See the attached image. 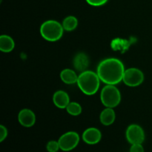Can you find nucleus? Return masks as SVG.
Segmentation results:
<instances>
[{
	"instance_id": "2",
	"label": "nucleus",
	"mask_w": 152,
	"mask_h": 152,
	"mask_svg": "<svg viewBox=\"0 0 152 152\" xmlns=\"http://www.w3.org/2000/svg\"><path fill=\"white\" fill-rule=\"evenodd\" d=\"M99 82L100 79L96 73L86 70L78 77L77 85L83 94L91 96L97 92L99 88Z\"/></svg>"
},
{
	"instance_id": "17",
	"label": "nucleus",
	"mask_w": 152,
	"mask_h": 152,
	"mask_svg": "<svg viewBox=\"0 0 152 152\" xmlns=\"http://www.w3.org/2000/svg\"><path fill=\"white\" fill-rule=\"evenodd\" d=\"M46 148H47V151L48 152H57L60 149L59 142L55 140L49 141L48 142L47 145H46Z\"/></svg>"
},
{
	"instance_id": "19",
	"label": "nucleus",
	"mask_w": 152,
	"mask_h": 152,
	"mask_svg": "<svg viewBox=\"0 0 152 152\" xmlns=\"http://www.w3.org/2000/svg\"><path fill=\"white\" fill-rule=\"evenodd\" d=\"M129 152H144L143 146L142 144H133L131 146Z\"/></svg>"
},
{
	"instance_id": "15",
	"label": "nucleus",
	"mask_w": 152,
	"mask_h": 152,
	"mask_svg": "<svg viewBox=\"0 0 152 152\" xmlns=\"http://www.w3.org/2000/svg\"><path fill=\"white\" fill-rule=\"evenodd\" d=\"M62 27L67 31H72L77 28L78 25V20L74 16H68L64 19L62 22Z\"/></svg>"
},
{
	"instance_id": "9",
	"label": "nucleus",
	"mask_w": 152,
	"mask_h": 152,
	"mask_svg": "<svg viewBox=\"0 0 152 152\" xmlns=\"http://www.w3.org/2000/svg\"><path fill=\"white\" fill-rule=\"evenodd\" d=\"M102 134L99 129L96 128L87 129L83 134V140L86 143L89 145H94L101 140Z\"/></svg>"
},
{
	"instance_id": "20",
	"label": "nucleus",
	"mask_w": 152,
	"mask_h": 152,
	"mask_svg": "<svg viewBox=\"0 0 152 152\" xmlns=\"http://www.w3.org/2000/svg\"><path fill=\"white\" fill-rule=\"evenodd\" d=\"M7 136V130L4 126H0V142L4 141Z\"/></svg>"
},
{
	"instance_id": "14",
	"label": "nucleus",
	"mask_w": 152,
	"mask_h": 152,
	"mask_svg": "<svg viewBox=\"0 0 152 152\" xmlns=\"http://www.w3.org/2000/svg\"><path fill=\"white\" fill-rule=\"evenodd\" d=\"M15 43L13 39L7 35L0 37V50L4 53H9L14 48Z\"/></svg>"
},
{
	"instance_id": "11",
	"label": "nucleus",
	"mask_w": 152,
	"mask_h": 152,
	"mask_svg": "<svg viewBox=\"0 0 152 152\" xmlns=\"http://www.w3.org/2000/svg\"><path fill=\"white\" fill-rule=\"evenodd\" d=\"M89 65V59L87 55L84 53H79L74 59V66L79 71H86Z\"/></svg>"
},
{
	"instance_id": "16",
	"label": "nucleus",
	"mask_w": 152,
	"mask_h": 152,
	"mask_svg": "<svg viewBox=\"0 0 152 152\" xmlns=\"http://www.w3.org/2000/svg\"><path fill=\"white\" fill-rule=\"evenodd\" d=\"M67 112L72 116H78L82 112V107L79 103L76 102H70L66 107Z\"/></svg>"
},
{
	"instance_id": "1",
	"label": "nucleus",
	"mask_w": 152,
	"mask_h": 152,
	"mask_svg": "<svg viewBox=\"0 0 152 152\" xmlns=\"http://www.w3.org/2000/svg\"><path fill=\"white\" fill-rule=\"evenodd\" d=\"M123 62L116 58H108L100 62L96 74L102 82L107 85H116L123 80L125 73Z\"/></svg>"
},
{
	"instance_id": "18",
	"label": "nucleus",
	"mask_w": 152,
	"mask_h": 152,
	"mask_svg": "<svg viewBox=\"0 0 152 152\" xmlns=\"http://www.w3.org/2000/svg\"><path fill=\"white\" fill-rule=\"evenodd\" d=\"M108 0H86L87 3L91 6L94 7H99L105 4Z\"/></svg>"
},
{
	"instance_id": "4",
	"label": "nucleus",
	"mask_w": 152,
	"mask_h": 152,
	"mask_svg": "<svg viewBox=\"0 0 152 152\" xmlns=\"http://www.w3.org/2000/svg\"><path fill=\"white\" fill-rule=\"evenodd\" d=\"M100 99L102 103L106 108H113L120 104L121 101V94L114 85H107L102 89Z\"/></svg>"
},
{
	"instance_id": "3",
	"label": "nucleus",
	"mask_w": 152,
	"mask_h": 152,
	"mask_svg": "<svg viewBox=\"0 0 152 152\" xmlns=\"http://www.w3.org/2000/svg\"><path fill=\"white\" fill-rule=\"evenodd\" d=\"M64 28L59 22L55 20H48L40 27V34L45 40L56 42L61 39Z\"/></svg>"
},
{
	"instance_id": "7",
	"label": "nucleus",
	"mask_w": 152,
	"mask_h": 152,
	"mask_svg": "<svg viewBox=\"0 0 152 152\" xmlns=\"http://www.w3.org/2000/svg\"><path fill=\"white\" fill-rule=\"evenodd\" d=\"M126 138L129 143L142 144L145 140V133L142 128L137 124H132L126 130Z\"/></svg>"
},
{
	"instance_id": "6",
	"label": "nucleus",
	"mask_w": 152,
	"mask_h": 152,
	"mask_svg": "<svg viewBox=\"0 0 152 152\" xmlns=\"http://www.w3.org/2000/svg\"><path fill=\"white\" fill-rule=\"evenodd\" d=\"M144 74L138 68H131L125 71L123 81L126 86L130 87H137L142 83Z\"/></svg>"
},
{
	"instance_id": "10",
	"label": "nucleus",
	"mask_w": 152,
	"mask_h": 152,
	"mask_svg": "<svg viewBox=\"0 0 152 152\" xmlns=\"http://www.w3.org/2000/svg\"><path fill=\"white\" fill-rule=\"evenodd\" d=\"M53 102L57 108H66L70 103V98L68 94L64 91H57L53 96Z\"/></svg>"
},
{
	"instance_id": "12",
	"label": "nucleus",
	"mask_w": 152,
	"mask_h": 152,
	"mask_svg": "<svg viewBox=\"0 0 152 152\" xmlns=\"http://www.w3.org/2000/svg\"><path fill=\"white\" fill-rule=\"evenodd\" d=\"M116 114L112 108H106L101 112L99 120L104 126H110L113 124L115 120Z\"/></svg>"
},
{
	"instance_id": "13",
	"label": "nucleus",
	"mask_w": 152,
	"mask_h": 152,
	"mask_svg": "<svg viewBox=\"0 0 152 152\" xmlns=\"http://www.w3.org/2000/svg\"><path fill=\"white\" fill-rule=\"evenodd\" d=\"M79 76L77 75L76 72L73 70L66 68L62 70L60 74V78L64 83L68 85L74 84L77 83Z\"/></svg>"
},
{
	"instance_id": "5",
	"label": "nucleus",
	"mask_w": 152,
	"mask_h": 152,
	"mask_svg": "<svg viewBox=\"0 0 152 152\" xmlns=\"http://www.w3.org/2000/svg\"><path fill=\"white\" fill-rule=\"evenodd\" d=\"M58 142L62 151H69L77 146L80 142V136L75 132H68L62 134Z\"/></svg>"
},
{
	"instance_id": "8",
	"label": "nucleus",
	"mask_w": 152,
	"mask_h": 152,
	"mask_svg": "<svg viewBox=\"0 0 152 152\" xmlns=\"http://www.w3.org/2000/svg\"><path fill=\"white\" fill-rule=\"evenodd\" d=\"M18 120L22 126L29 128L35 124L36 115L31 110L25 108L19 111L18 114Z\"/></svg>"
}]
</instances>
